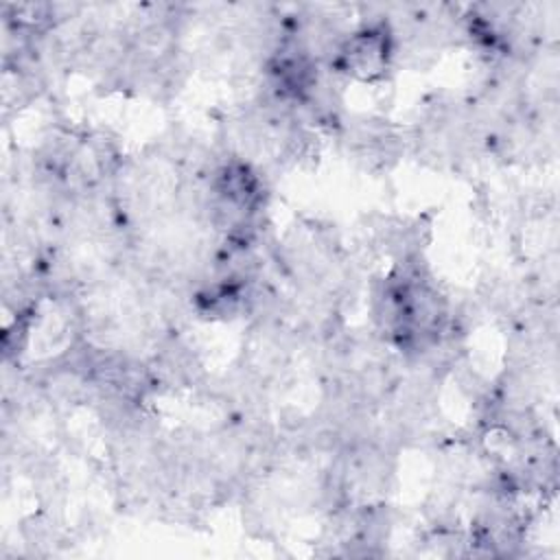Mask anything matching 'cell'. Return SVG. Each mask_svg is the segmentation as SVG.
Returning a JSON list of instances; mask_svg holds the SVG:
<instances>
[{"mask_svg":"<svg viewBox=\"0 0 560 560\" xmlns=\"http://www.w3.org/2000/svg\"><path fill=\"white\" fill-rule=\"evenodd\" d=\"M392 31L385 22L368 24L357 33L348 35L337 52L335 68L359 81L381 79L392 61Z\"/></svg>","mask_w":560,"mask_h":560,"instance_id":"6da1fadb","label":"cell"}]
</instances>
